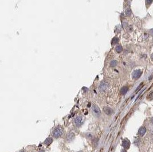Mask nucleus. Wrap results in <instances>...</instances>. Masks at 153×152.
<instances>
[{"label":"nucleus","instance_id":"obj_16","mask_svg":"<svg viewBox=\"0 0 153 152\" xmlns=\"http://www.w3.org/2000/svg\"><path fill=\"white\" fill-rule=\"evenodd\" d=\"M152 2H153V0H146V3H147V4L150 5L152 3Z\"/></svg>","mask_w":153,"mask_h":152},{"label":"nucleus","instance_id":"obj_8","mask_svg":"<svg viewBox=\"0 0 153 152\" xmlns=\"http://www.w3.org/2000/svg\"><path fill=\"white\" fill-rule=\"evenodd\" d=\"M146 127H142L139 129V130L138 131V134L140 136H143L144 135V134L146 133Z\"/></svg>","mask_w":153,"mask_h":152},{"label":"nucleus","instance_id":"obj_5","mask_svg":"<svg viewBox=\"0 0 153 152\" xmlns=\"http://www.w3.org/2000/svg\"><path fill=\"white\" fill-rule=\"evenodd\" d=\"M142 74V72L140 70H135L132 73V78L134 79H138L140 77Z\"/></svg>","mask_w":153,"mask_h":152},{"label":"nucleus","instance_id":"obj_6","mask_svg":"<svg viewBox=\"0 0 153 152\" xmlns=\"http://www.w3.org/2000/svg\"><path fill=\"white\" fill-rule=\"evenodd\" d=\"M103 110H104V113L107 115H111L113 113V110L111 108L108 106H106L103 108Z\"/></svg>","mask_w":153,"mask_h":152},{"label":"nucleus","instance_id":"obj_4","mask_svg":"<svg viewBox=\"0 0 153 152\" xmlns=\"http://www.w3.org/2000/svg\"><path fill=\"white\" fill-rule=\"evenodd\" d=\"M110 85L107 82H103L100 85V90L101 91H106L109 88Z\"/></svg>","mask_w":153,"mask_h":152},{"label":"nucleus","instance_id":"obj_13","mask_svg":"<svg viewBox=\"0 0 153 152\" xmlns=\"http://www.w3.org/2000/svg\"><path fill=\"white\" fill-rule=\"evenodd\" d=\"M125 15H127V16H129L131 14V10L130 8H127L126 10H125Z\"/></svg>","mask_w":153,"mask_h":152},{"label":"nucleus","instance_id":"obj_2","mask_svg":"<svg viewBox=\"0 0 153 152\" xmlns=\"http://www.w3.org/2000/svg\"><path fill=\"white\" fill-rule=\"evenodd\" d=\"M85 118L82 115H79L75 119V123L77 127H80L83 124Z\"/></svg>","mask_w":153,"mask_h":152},{"label":"nucleus","instance_id":"obj_14","mask_svg":"<svg viewBox=\"0 0 153 152\" xmlns=\"http://www.w3.org/2000/svg\"><path fill=\"white\" fill-rule=\"evenodd\" d=\"M122 50H123V48H122L121 46L120 45L116 46V51H118V52H120V51H122Z\"/></svg>","mask_w":153,"mask_h":152},{"label":"nucleus","instance_id":"obj_15","mask_svg":"<svg viewBox=\"0 0 153 152\" xmlns=\"http://www.w3.org/2000/svg\"><path fill=\"white\" fill-rule=\"evenodd\" d=\"M118 38H113L112 41V44H116V43H118Z\"/></svg>","mask_w":153,"mask_h":152},{"label":"nucleus","instance_id":"obj_9","mask_svg":"<svg viewBox=\"0 0 153 152\" xmlns=\"http://www.w3.org/2000/svg\"><path fill=\"white\" fill-rule=\"evenodd\" d=\"M128 88L127 87H123L122 88L121 90H120V93H121L122 94H126V93L128 91Z\"/></svg>","mask_w":153,"mask_h":152},{"label":"nucleus","instance_id":"obj_10","mask_svg":"<svg viewBox=\"0 0 153 152\" xmlns=\"http://www.w3.org/2000/svg\"><path fill=\"white\" fill-rule=\"evenodd\" d=\"M74 137H75V136H74V134L73 133H69L68 135H67V140L68 141H71L74 139Z\"/></svg>","mask_w":153,"mask_h":152},{"label":"nucleus","instance_id":"obj_1","mask_svg":"<svg viewBox=\"0 0 153 152\" xmlns=\"http://www.w3.org/2000/svg\"><path fill=\"white\" fill-rule=\"evenodd\" d=\"M64 132V130L63 127L58 125L55 127L54 130H53L52 135L53 137L57 139V138H59L63 135Z\"/></svg>","mask_w":153,"mask_h":152},{"label":"nucleus","instance_id":"obj_11","mask_svg":"<svg viewBox=\"0 0 153 152\" xmlns=\"http://www.w3.org/2000/svg\"><path fill=\"white\" fill-rule=\"evenodd\" d=\"M52 142H53V139H52V138H48V139L45 141L44 143H45V144L47 145H49L51 144Z\"/></svg>","mask_w":153,"mask_h":152},{"label":"nucleus","instance_id":"obj_7","mask_svg":"<svg viewBox=\"0 0 153 152\" xmlns=\"http://www.w3.org/2000/svg\"><path fill=\"white\" fill-rule=\"evenodd\" d=\"M122 145H123V146L125 148L128 149V148L130 147V141H129L128 139H125L123 141V143H122Z\"/></svg>","mask_w":153,"mask_h":152},{"label":"nucleus","instance_id":"obj_3","mask_svg":"<svg viewBox=\"0 0 153 152\" xmlns=\"http://www.w3.org/2000/svg\"><path fill=\"white\" fill-rule=\"evenodd\" d=\"M92 112L95 117H99L101 115V112L97 106L94 105L92 107Z\"/></svg>","mask_w":153,"mask_h":152},{"label":"nucleus","instance_id":"obj_18","mask_svg":"<svg viewBox=\"0 0 153 152\" xmlns=\"http://www.w3.org/2000/svg\"><path fill=\"white\" fill-rule=\"evenodd\" d=\"M45 152V151H41L40 152Z\"/></svg>","mask_w":153,"mask_h":152},{"label":"nucleus","instance_id":"obj_17","mask_svg":"<svg viewBox=\"0 0 153 152\" xmlns=\"http://www.w3.org/2000/svg\"><path fill=\"white\" fill-rule=\"evenodd\" d=\"M122 152H126V151H125V150H122Z\"/></svg>","mask_w":153,"mask_h":152},{"label":"nucleus","instance_id":"obj_19","mask_svg":"<svg viewBox=\"0 0 153 152\" xmlns=\"http://www.w3.org/2000/svg\"></svg>","mask_w":153,"mask_h":152},{"label":"nucleus","instance_id":"obj_12","mask_svg":"<svg viewBox=\"0 0 153 152\" xmlns=\"http://www.w3.org/2000/svg\"><path fill=\"white\" fill-rule=\"evenodd\" d=\"M118 64V61H116V60H112L111 63H110V65L112 67H115V66H116V65Z\"/></svg>","mask_w":153,"mask_h":152}]
</instances>
